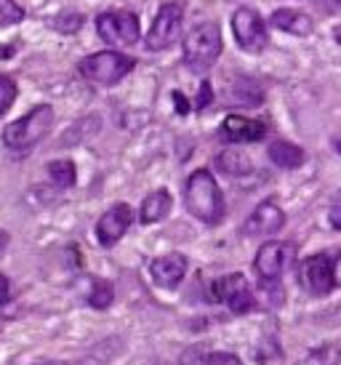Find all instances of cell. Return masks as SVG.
Here are the masks:
<instances>
[{"label": "cell", "instance_id": "2e32d148", "mask_svg": "<svg viewBox=\"0 0 341 365\" xmlns=\"http://www.w3.org/2000/svg\"><path fill=\"white\" fill-rule=\"evenodd\" d=\"M170 208H173L170 192H166V190H155V192L147 195L144 203H141V222L144 224L163 222V219L170 213Z\"/></svg>", "mask_w": 341, "mask_h": 365}, {"label": "cell", "instance_id": "4316f807", "mask_svg": "<svg viewBox=\"0 0 341 365\" xmlns=\"http://www.w3.org/2000/svg\"><path fill=\"white\" fill-rule=\"evenodd\" d=\"M328 219H331V227H333V230H341V190L336 195H333L331 208H328Z\"/></svg>", "mask_w": 341, "mask_h": 365}, {"label": "cell", "instance_id": "9a60e30c", "mask_svg": "<svg viewBox=\"0 0 341 365\" xmlns=\"http://www.w3.org/2000/svg\"><path fill=\"white\" fill-rule=\"evenodd\" d=\"M272 24H275L278 30L288 32V35H296V38H307V35L315 30V24H312L310 16L296 9H278L272 14Z\"/></svg>", "mask_w": 341, "mask_h": 365}, {"label": "cell", "instance_id": "ba28073f", "mask_svg": "<svg viewBox=\"0 0 341 365\" xmlns=\"http://www.w3.org/2000/svg\"><path fill=\"white\" fill-rule=\"evenodd\" d=\"M232 32L243 51L259 53L267 48V27L253 9H238L232 16Z\"/></svg>", "mask_w": 341, "mask_h": 365}, {"label": "cell", "instance_id": "7c38bea8", "mask_svg": "<svg viewBox=\"0 0 341 365\" xmlns=\"http://www.w3.org/2000/svg\"><path fill=\"white\" fill-rule=\"evenodd\" d=\"M131 219H133V213H131V208L126 203L112 205L110 211L99 219V224H96V237H99V243L104 245V248H110V245L118 243L123 235L128 232Z\"/></svg>", "mask_w": 341, "mask_h": 365}, {"label": "cell", "instance_id": "3957f363", "mask_svg": "<svg viewBox=\"0 0 341 365\" xmlns=\"http://www.w3.org/2000/svg\"><path fill=\"white\" fill-rule=\"evenodd\" d=\"M221 53V32L216 21H200L184 35V64L195 72L211 70Z\"/></svg>", "mask_w": 341, "mask_h": 365}, {"label": "cell", "instance_id": "f1b7e54d", "mask_svg": "<svg viewBox=\"0 0 341 365\" xmlns=\"http://www.w3.org/2000/svg\"><path fill=\"white\" fill-rule=\"evenodd\" d=\"M11 299V283L6 274H0V304H6Z\"/></svg>", "mask_w": 341, "mask_h": 365}, {"label": "cell", "instance_id": "277c9868", "mask_svg": "<svg viewBox=\"0 0 341 365\" xmlns=\"http://www.w3.org/2000/svg\"><path fill=\"white\" fill-rule=\"evenodd\" d=\"M136 67V61L121 51H99L91 53L78 64V70L86 81L96 83V86H115L121 83L131 70Z\"/></svg>", "mask_w": 341, "mask_h": 365}, {"label": "cell", "instance_id": "7a4b0ae2", "mask_svg": "<svg viewBox=\"0 0 341 365\" xmlns=\"http://www.w3.org/2000/svg\"><path fill=\"white\" fill-rule=\"evenodd\" d=\"M51 128H54V107L51 104H41V107L27 112L24 118L9 123L6 131H3V142H6L9 150L27 153V150H32L35 144L49 136Z\"/></svg>", "mask_w": 341, "mask_h": 365}, {"label": "cell", "instance_id": "44dd1931", "mask_svg": "<svg viewBox=\"0 0 341 365\" xmlns=\"http://www.w3.org/2000/svg\"><path fill=\"white\" fill-rule=\"evenodd\" d=\"M115 299V291L107 280H91V294H88V304L96 307V309H107Z\"/></svg>", "mask_w": 341, "mask_h": 365}, {"label": "cell", "instance_id": "d6a6232c", "mask_svg": "<svg viewBox=\"0 0 341 365\" xmlns=\"http://www.w3.org/2000/svg\"><path fill=\"white\" fill-rule=\"evenodd\" d=\"M336 150H339V155H341V139H339V142H336Z\"/></svg>", "mask_w": 341, "mask_h": 365}, {"label": "cell", "instance_id": "83f0119b", "mask_svg": "<svg viewBox=\"0 0 341 365\" xmlns=\"http://www.w3.org/2000/svg\"><path fill=\"white\" fill-rule=\"evenodd\" d=\"M211 99H213L211 83H208V81H203L200 93H198V102H195V107H198V110H203V107H208V104H211Z\"/></svg>", "mask_w": 341, "mask_h": 365}, {"label": "cell", "instance_id": "484cf974", "mask_svg": "<svg viewBox=\"0 0 341 365\" xmlns=\"http://www.w3.org/2000/svg\"><path fill=\"white\" fill-rule=\"evenodd\" d=\"M203 365H243L240 357H235L232 352H211L203 357Z\"/></svg>", "mask_w": 341, "mask_h": 365}, {"label": "cell", "instance_id": "9c48e42d", "mask_svg": "<svg viewBox=\"0 0 341 365\" xmlns=\"http://www.w3.org/2000/svg\"><path fill=\"white\" fill-rule=\"evenodd\" d=\"M299 280L304 285V291H310L312 296H325L331 294L333 283V262L331 256L315 254L310 259H304L299 267Z\"/></svg>", "mask_w": 341, "mask_h": 365}, {"label": "cell", "instance_id": "52a82bcc", "mask_svg": "<svg viewBox=\"0 0 341 365\" xmlns=\"http://www.w3.org/2000/svg\"><path fill=\"white\" fill-rule=\"evenodd\" d=\"M211 296H213V302L227 304L235 314H245L256 307V299H253V294H251V285H248V280H245V274H240V272L219 277V280L211 285Z\"/></svg>", "mask_w": 341, "mask_h": 365}, {"label": "cell", "instance_id": "7402d4cb", "mask_svg": "<svg viewBox=\"0 0 341 365\" xmlns=\"http://www.w3.org/2000/svg\"><path fill=\"white\" fill-rule=\"evenodd\" d=\"M261 99H264V93H261V88L253 81H240L235 86V102L256 107V104H261Z\"/></svg>", "mask_w": 341, "mask_h": 365}, {"label": "cell", "instance_id": "5bb4252c", "mask_svg": "<svg viewBox=\"0 0 341 365\" xmlns=\"http://www.w3.org/2000/svg\"><path fill=\"white\" fill-rule=\"evenodd\" d=\"M150 274L152 280L163 285V288H176L184 280V274H187V259L181 254L161 256V259H155L150 264Z\"/></svg>", "mask_w": 341, "mask_h": 365}, {"label": "cell", "instance_id": "ac0fdd59", "mask_svg": "<svg viewBox=\"0 0 341 365\" xmlns=\"http://www.w3.org/2000/svg\"><path fill=\"white\" fill-rule=\"evenodd\" d=\"M216 168L227 176H245V173L253 171V163L240 150H224V153L216 155Z\"/></svg>", "mask_w": 341, "mask_h": 365}, {"label": "cell", "instance_id": "1f68e13d", "mask_svg": "<svg viewBox=\"0 0 341 365\" xmlns=\"http://www.w3.org/2000/svg\"><path fill=\"white\" fill-rule=\"evenodd\" d=\"M6 243H9V232H3V230H0V251L6 248Z\"/></svg>", "mask_w": 341, "mask_h": 365}, {"label": "cell", "instance_id": "4fadbf2b", "mask_svg": "<svg viewBox=\"0 0 341 365\" xmlns=\"http://www.w3.org/2000/svg\"><path fill=\"white\" fill-rule=\"evenodd\" d=\"M267 133V123L264 120H253V118H243V115H230L221 123V139L235 144H245V142H259Z\"/></svg>", "mask_w": 341, "mask_h": 365}, {"label": "cell", "instance_id": "5b68a950", "mask_svg": "<svg viewBox=\"0 0 341 365\" xmlns=\"http://www.w3.org/2000/svg\"><path fill=\"white\" fill-rule=\"evenodd\" d=\"M181 19H184V6L181 3H166L161 6L158 16L152 21L150 35L144 38L147 51H166L181 35Z\"/></svg>", "mask_w": 341, "mask_h": 365}, {"label": "cell", "instance_id": "f546056e", "mask_svg": "<svg viewBox=\"0 0 341 365\" xmlns=\"http://www.w3.org/2000/svg\"><path fill=\"white\" fill-rule=\"evenodd\" d=\"M173 102H176V110H179L181 115H187V112H190V102L184 99V93L173 91Z\"/></svg>", "mask_w": 341, "mask_h": 365}, {"label": "cell", "instance_id": "30bf717a", "mask_svg": "<svg viewBox=\"0 0 341 365\" xmlns=\"http://www.w3.org/2000/svg\"><path fill=\"white\" fill-rule=\"evenodd\" d=\"M293 259V245L288 243H264L259 248V254L253 259V267H256V272H259L261 280H280L283 272H285V267L291 264Z\"/></svg>", "mask_w": 341, "mask_h": 365}, {"label": "cell", "instance_id": "603a6c76", "mask_svg": "<svg viewBox=\"0 0 341 365\" xmlns=\"http://www.w3.org/2000/svg\"><path fill=\"white\" fill-rule=\"evenodd\" d=\"M51 27L56 32H61V35H75V32L83 27V16L81 14H75V11H70V14H59L56 19H51Z\"/></svg>", "mask_w": 341, "mask_h": 365}, {"label": "cell", "instance_id": "ffe728a7", "mask_svg": "<svg viewBox=\"0 0 341 365\" xmlns=\"http://www.w3.org/2000/svg\"><path fill=\"white\" fill-rule=\"evenodd\" d=\"M49 176H51V182L59 184V187H72L75 179H78V173H75V163L72 160L49 163Z\"/></svg>", "mask_w": 341, "mask_h": 365}, {"label": "cell", "instance_id": "d6986e66", "mask_svg": "<svg viewBox=\"0 0 341 365\" xmlns=\"http://www.w3.org/2000/svg\"><path fill=\"white\" fill-rule=\"evenodd\" d=\"M341 363V346L339 344H322L304 355L296 365H339Z\"/></svg>", "mask_w": 341, "mask_h": 365}, {"label": "cell", "instance_id": "cb8c5ba5", "mask_svg": "<svg viewBox=\"0 0 341 365\" xmlns=\"http://www.w3.org/2000/svg\"><path fill=\"white\" fill-rule=\"evenodd\" d=\"M24 19V9L16 6L14 0H0V27H11Z\"/></svg>", "mask_w": 341, "mask_h": 365}, {"label": "cell", "instance_id": "6da1fadb", "mask_svg": "<svg viewBox=\"0 0 341 365\" xmlns=\"http://www.w3.org/2000/svg\"><path fill=\"white\" fill-rule=\"evenodd\" d=\"M184 200H187V208L195 219H200L203 224H219L227 213V205H224V195H221L219 184L211 176V171H195L187 179V187H184Z\"/></svg>", "mask_w": 341, "mask_h": 365}, {"label": "cell", "instance_id": "8992f818", "mask_svg": "<svg viewBox=\"0 0 341 365\" xmlns=\"http://www.w3.org/2000/svg\"><path fill=\"white\" fill-rule=\"evenodd\" d=\"M96 32L110 46H133L139 41V19L131 11H107L96 19Z\"/></svg>", "mask_w": 341, "mask_h": 365}, {"label": "cell", "instance_id": "e0dca14e", "mask_svg": "<svg viewBox=\"0 0 341 365\" xmlns=\"http://www.w3.org/2000/svg\"><path fill=\"white\" fill-rule=\"evenodd\" d=\"M270 160L278 165V168H285V171H293L304 165V150L296 147L291 142H272L270 144Z\"/></svg>", "mask_w": 341, "mask_h": 365}, {"label": "cell", "instance_id": "d4e9b609", "mask_svg": "<svg viewBox=\"0 0 341 365\" xmlns=\"http://www.w3.org/2000/svg\"><path fill=\"white\" fill-rule=\"evenodd\" d=\"M16 99V83L9 75H0V115L9 112V107Z\"/></svg>", "mask_w": 341, "mask_h": 365}, {"label": "cell", "instance_id": "8fae6325", "mask_svg": "<svg viewBox=\"0 0 341 365\" xmlns=\"http://www.w3.org/2000/svg\"><path fill=\"white\" fill-rule=\"evenodd\" d=\"M283 224H285V213H283L280 205L272 203V200H264V203L256 205V211L245 219L243 232L248 235V237H267V235L280 232Z\"/></svg>", "mask_w": 341, "mask_h": 365}, {"label": "cell", "instance_id": "4dcf8cb0", "mask_svg": "<svg viewBox=\"0 0 341 365\" xmlns=\"http://www.w3.org/2000/svg\"><path fill=\"white\" fill-rule=\"evenodd\" d=\"M333 283L341 285V256L333 259Z\"/></svg>", "mask_w": 341, "mask_h": 365}]
</instances>
